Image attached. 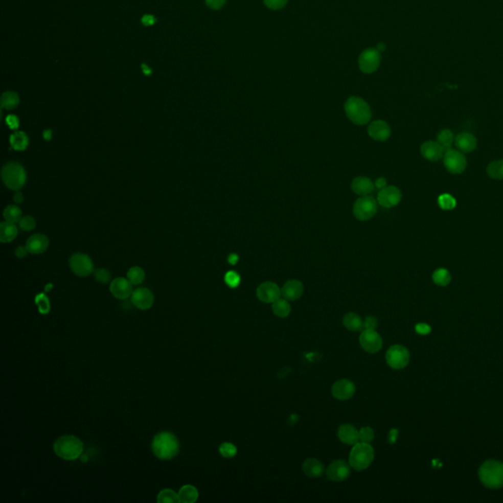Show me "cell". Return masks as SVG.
I'll return each instance as SVG.
<instances>
[{
	"label": "cell",
	"mask_w": 503,
	"mask_h": 503,
	"mask_svg": "<svg viewBox=\"0 0 503 503\" xmlns=\"http://www.w3.org/2000/svg\"><path fill=\"white\" fill-rule=\"evenodd\" d=\"M180 443L176 437L170 431L157 433L151 441V450L161 460H170L176 457Z\"/></svg>",
	"instance_id": "6da1fadb"
},
{
	"label": "cell",
	"mask_w": 503,
	"mask_h": 503,
	"mask_svg": "<svg viewBox=\"0 0 503 503\" xmlns=\"http://www.w3.org/2000/svg\"><path fill=\"white\" fill-rule=\"evenodd\" d=\"M53 451L63 460L73 461L82 456L84 444L75 436H62L53 443Z\"/></svg>",
	"instance_id": "7a4b0ae2"
},
{
	"label": "cell",
	"mask_w": 503,
	"mask_h": 503,
	"mask_svg": "<svg viewBox=\"0 0 503 503\" xmlns=\"http://www.w3.org/2000/svg\"><path fill=\"white\" fill-rule=\"evenodd\" d=\"M344 109L348 119L356 125H365L372 119V109L361 98L350 97L345 102Z\"/></svg>",
	"instance_id": "3957f363"
},
{
	"label": "cell",
	"mask_w": 503,
	"mask_h": 503,
	"mask_svg": "<svg viewBox=\"0 0 503 503\" xmlns=\"http://www.w3.org/2000/svg\"><path fill=\"white\" fill-rule=\"evenodd\" d=\"M478 478L482 484L491 490L503 488V463L496 460L486 461L479 467Z\"/></svg>",
	"instance_id": "277c9868"
},
{
	"label": "cell",
	"mask_w": 503,
	"mask_h": 503,
	"mask_svg": "<svg viewBox=\"0 0 503 503\" xmlns=\"http://www.w3.org/2000/svg\"><path fill=\"white\" fill-rule=\"evenodd\" d=\"M375 459V450L370 443L357 442L349 455V464L356 471L368 469Z\"/></svg>",
	"instance_id": "5b68a950"
},
{
	"label": "cell",
	"mask_w": 503,
	"mask_h": 503,
	"mask_svg": "<svg viewBox=\"0 0 503 503\" xmlns=\"http://www.w3.org/2000/svg\"><path fill=\"white\" fill-rule=\"evenodd\" d=\"M3 183L7 188L13 191H19L25 186L27 173L25 168L16 162L5 164L1 170Z\"/></svg>",
	"instance_id": "8992f818"
},
{
	"label": "cell",
	"mask_w": 503,
	"mask_h": 503,
	"mask_svg": "<svg viewBox=\"0 0 503 503\" xmlns=\"http://www.w3.org/2000/svg\"><path fill=\"white\" fill-rule=\"evenodd\" d=\"M377 213V201L371 196H363L355 201L353 214L360 221L372 219Z\"/></svg>",
	"instance_id": "52a82bcc"
},
{
	"label": "cell",
	"mask_w": 503,
	"mask_h": 503,
	"mask_svg": "<svg viewBox=\"0 0 503 503\" xmlns=\"http://www.w3.org/2000/svg\"><path fill=\"white\" fill-rule=\"evenodd\" d=\"M385 360L393 370H401L409 364L410 354L402 345H393L387 350Z\"/></svg>",
	"instance_id": "ba28073f"
},
{
	"label": "cell",
	"mask_w": 503,
	"mask_h": 503,
	"mask_svg": "<svg viewBox=\"0 0 503 503\" xmlns=\"http://www.w3.org/2000/svg\"><path fill=\"white\" fill-rule=\"evenodd\" d=\"M444 166L452 174H461L465 171L467 159L461 151L452 149L446 150L443 154Z\"/></svg>",
	"instance_id": "9c48e42d"
},
{
	"label": "cell",
	"mask_w": 503,
	"mask_h": 503,
	"mask_svg": "<svg viewBox=\"0 0 503 503\" xmlns=\"http://www.w3.org/2000/svg\"><path fill=\"white\" fill-rule=\"evenodd\" d=\"M71 270L76 276L81 277H88L94 272V264L88 255L83 253H76L71 256L69 260Z\"/></svg>",
	"instance_id": "30bf717a"
},
{
	"label": "cell",
	"mask_w": 503,
	"mask_h": 503,
	"mask_svg": "<svg viewBox=\"0 0 503 503\" xmlns=\"http://www.w3.org/2000/svg\"><path fill=\"white\" fill-rule=\"evenodd\" d=\"M380 63V53L376 49H368L363 51L359 57V67L360 70L365 73L371 74L376 72Z\"/></svg>",
	"instance_id": "8fae6325"
},
{
	"label": "cell",
	"mask_w": 503,
	"mask_h": 503,
	"mask_svg": "<svg viewBox=\"0 0 503 503\" xmlns=\"http://www.w3.org/2000/svg\"><path fill=\"white\" fill-rule=\"evenodd\" d=\"M402 199L401 191L395 186H386L381 189L377 195V203L384 209L396 207Z\"/></svg>",
	"instance_id": "7c38bea8"
},
{
	"label": "cell",
	"mask_w": 503,
	"mask_h": 503,
	"mask_svg": "<svg viewBox=\"0 0 503 503\" xmlns=\"http://www.w3.org/2000/svg\"><path fill=\"white\" fill-rule=\"evenodd\" d=\"M360 344L365 352L377 353L382 348V338L376 329H364L360 335Z\"/></svg>",
	"instance_id": "4fadbf2b"
},
{
	"label": "cell",
	"mask_w": 503,
	"mask_h": 503,
	"mask_svg": "<svg viewBox=\"0 0 503 503\" xmlns=\"http://www.w3.org/2000/svg\"><path fill=\"white\" fill-rule=\"evenodd\" d=\"M350 467V464L344 460H335L327 467V476L333 482H344L351 475Z\"/></svg>",
	"instance_id": "5bb4252c"
},
{
	"label": "cell",
	"mask_w": 503,
	"mask_h": 503,
	"mask_svg": "<svg viewBox=\"0 0 503 503\" xmlns=\"http://www.w3.org/2000/svg\"><path fill=\"white\" fill-rule=\"evenodd\" d=\"M281 296V289L277 283L271 281H265L257 288V297L260 301L270 304L278 300Z\"/></svg>",
	"instance_id": "9a60e30c"
},
{
	"label": "cell",
	"mask_w": 503,
	"mask_h": 503,
	"mask_svg": "<svg viewBox=\"0 0 503 503\" xmlns=\"http://www.w3.org/2000/svg\"><path fill=\"white\" fill-rule=\"evenodd\" d=\"M356 392V386L353 383V381L343 378L337 380L331 387V394L332 396L341 401L349 400L352 398Z\"/></svg>",
	"instance_id": "2e32d148"
},
{
	"label": "cell",
	"mask_w": 503,
	"mask_h": 503,
	"mask_svg": "<svg viewBox=\"0 0 503 503\" xmlns=\"http://www.w3.org/2000/svg\"><path fill=\"white\" fill-rule=\"evenodd\" d=\"M131 302L139 310L146 311L152 307L154 302V297L151 290L145 287H141L133 291L131 295Z\"/></svg>",
	"instance_id": "e0dca14e"
},
{
	"label": "cell",
	"mask_w": 503,
	"mask_h": 503,
	"mask_svg": "<svg viewBox=\"0 0 503 503\" xmlns=\"http://www.w3.org/2000/svg\"><path fill=\"white\" fill-rule=\"evenodd\" d=\"M132 285L133 284L128 280V278L117 277L111 281L109 290L116 299L126 300L129 297H131L133 293Z\"/></svg>",
	"instance_id": "ac0fdd59"
},
{
	"label": "cell",
	"mask_w": 503,
	"mask_h": 503,
	"mask_svg": "<svg viewBox=\"0 0 503 503\" xmlns=\"http://www.w3.org/2000/svg\"><path fill=\"white\" fill-rule=\"evenodd\" d=\"M368 134L375 141L384 142L391 136V128L383 120H375L368 127Z\"/></svg>",
	"instance_id": "d6986e66"
},
{
	"label": "cell",
	"mask_w": 503,
	"mask_h": 503,
	"mask_svg": "<svg viewBox=\"0 0 503 503\" xmlns=\"http://www.w3.org/2000/svg\"><path fill=\"white\" fill-rule=\"evenodd\" d=\"M304 285L300 280L291 279L284 283L281 288V295L288 301H296L302 297Z\"/></svg>",
	"instance_id": "ffe728a7"
},
{
	"label": "cell",
	"mask_w": 503,
	"mask_h": 503,
	"mask_svg": "<svg viewBox=\"0 0 503 503\" xmlns=\"http://www.w3.org/2000/svg\"><path fill=\"white\" fill-rule=\"evenodd\" d=\"M445 149L439 142L428 141L421 146V154L429 162H438L443 156Z\"/></svg>",
	"instance_id": "44dd1931"
},
{
	"label": "cell",
	"mask_w": 503,
	"mask_h": 503,
	"mask_svg": "<svg viewBox=\"0 0 503 503\" xmlns=\"http://www.w3.org/2000/svg\"><path fill=\"white\" fill-rule=\"evenodd\" d=\"M49 245L50 241L44 234H34L27 240L26 248L33 255H39L48 250Z\"/></svg>",
	"instance_id": "7402d4cb"
},
{
	"label": "cell",
	"mask_w": 503,
	"mask_h": 503,
	"mask_svg": "<svg viewBox=\"0 0 503 503\" xmlns=\"http://www.w3.org/2000/svg\"><path fill=\"white\" fill-rule=\"evenodd\" d=\"M302 470L306 476L313 478L322 477L326 472V468L323 462L315 458L307 459L303 463Z\"/></svg>",
	"instance_id": "603a6c76"
},
{
	"label": "cell",
	"mask_w": 503,
	"mask_h": 503,
	"mask_svg": "<svg viewBox=\"0 0 503 503\" xmlns=\"http://www.w3.org/2000/svg\"><path fill=\"white\" fill-rule=\"evenodd\" d=\"M374 188H375L374 182L369 177H356L351 184L353 192L361 197L370 195L374 191Z\"/></svg>",
	"instance_id": "cb8c5ba5"
},
{
	"label": "cell",
	"mask_w": 503,
	"mask_h": 503,
	"mask_svg": "<svg viewBox=\"0 0 503 503\" xmlns=\"http://www.w3.org/2000/svg\"><path fill=\"white\" fill-rule=\"evenodd\" d=\"M455 146L462 152H472L477 148V139L470 133H461L455 138Z\"/></svg>",
	"instance_id": "d4e9b609"
},
{
	"label": "cell",
	"mask_w": 503,
	"mask_h": 503,
	"mask_svg": "<svg viewBox=\"0 0 503 503\" xmlns=\"http://www.w3.org/2000/svg\"><path fill=\"white\" fill-rule=\"evenodd\" d=\"M338 438L340 441L347 445H355L359 442V431L352 425H342L338 428Z\"/></svg>",
	"instance_id": "484cf974"
},
{
	"label": "cell",
	"mask_w": 503,
	"mask_h": 503,
	"mask_svg": "<svg viewBox=\"0 0 503 503\" xmlns=\"http://www.w3.org/2000/svg\"><path fill=\"white\" fill-rule=\"evenodd\" d=\"M178 496L180 502L194 503L199 498V491L192 485H185L178 491Z\"/></svg>",
	"instance_id": "4316f807"
},
{
	"label": "cell",
	"mask_w": 503,
	"mask_h": 503,
	"mask_svg": "<svg viewBox=\"0 0 503 503\" xmlns=\"http://www.w3.org/2000/svg\"><path fill=\"white\" fill-rule=\"evenodd\" d=\"M18 235V229L15 225V223H11L8 221L1 222L0 224V241L2 243H8L11 242L16 238Z\"/></svg>",
	"instance_id": "83f0119b"
},
{
	"label": "cell",
	"mask_w": 503,
	"mask_h": 503,
	"mask_svg": "<svg viewBox=\"0 0 503 503\" xmlns=\"http://www.w3.org/2000/svg\"><path fill=\"white\" fill-rule=\"evenodd\" d=\"M343 325L350 331H361L364 328V322L355 313H348L343 317Z\"/></svg>",
	"instance_id": "f1b7e54d"
},
{
	"label": "cell",
	"mask_w": 503,
	"mask_h": 503,
	"mask_svg": "<svg viewBox=\"0 0 503 503\" xmlns=\"http://www.w3.org/2000/svg\"><path fill=\"white\" fill-rule=\"evenodd\" d=\"M10 145L16 151H25L29 146V138L22 131H16L10 136Z\"/></svg>",
	"instance_id": "f546056e"
},
{
	"label": "cell",
	"mask_w": 503,
	"mask_h": 503,
	"mask_svg": "<svg viewBox=\"0 0 503 503\" xmlns=\"http://www.w3.org/2000/svg\"><path fill=\"white\" fill-rule=\"evenodd\" d=\"M20 102L19 96L15 92H5L0 99L1 107L6 110L15 109Z\"/></svg>",
	"instance_id": "4dcf8cb0"
},
{
	"label": "cell",
	"mask_w": 503,
	"mask_h": 503,
	"mask_svg": "<svg viewBox=\"0 0 503 503\" xmlns=\"http://www.w3.org/2000/svg\"><path fill=\"white\" fill-rule=\"evenodd\" d=\"M272 312L278 317L288 316L291 313V306L288 300L279 298L276 302L272 303Z\"/></svg>",
	"instance_id": "1f68e13d"
},
{
	"label": "cell",
	"mask_w": 503,
	"mask_h": 503,
	"mask_svg": "<svg viewBox=\"0 0 503 503\" xmlns=\"http://www.w3.org/2000/svg\"><path fill=\"white\" fill-rule=\"evenodd\" d=\"M3 217L6 221L11 223L19 222L22 218V211L20 210L19 207L15 204H10L5 208L3 212Z\"/></svg>",
	"instance_id": "d6a6232c"
},
{
	"label": "cell",
	"mask_w": 503,
	"mask_h": 503,
	"mask_svg": "<svg viewBox=\"0 0 503 503\" xmlns=\"http://www.w3.org/2000/svg\"><path fill=\"white\" fill-rule=\"evenodd\" d=\"M487 173L491 179L502 180L503 179V159L494 161L487 167Z\"/></svg>",
	"instance_id": "836d02e7"
},
{
	"label": "cell",
	"mask_w": 503,
	"mask_h": 503,
	"mask_svg": "<svg viewBox=\"0 0 503 503\" xmlns=\"http://www.w3.org/2000/svg\"><path fill=\"white\" fill-rule=\"evenodd\" d=\"M432 280L439 286H446L451 281V276L446 268H439L432 273Z\"/></svg>",
	"instance_id": "e575fe53"
},
{
	"label": "cell",
	"mask_w": 503,
	"mask_h": 503,
	"mask_svg": "<svg viewBox=\"0 0 503 503\" xmlns=\"http://www.w3.org/2000/svg\"><path fill=\"white\" fill-rule=\"evenodd\" d=\"M145 271L139 266L131 267L127 272V278L133 285H139L145 280Z\"/></svg>",
	"instance_id": "d590c367"
},
{
	"label": "cell",
	"mask_w": 503,
	"mask_h": 503,
	"mask_svg": "<svg viewBox=\"0 0 503 503\" xmlns=\"http://www.w3.org/2000/svg\"><path fill=\"white\" fill-rule=\"evenodd\" d=\"M156 501L158 503H178L180 502L178 493L170 489H164L157 495Z\"/></svg>",
	"instance_id": "8d00e7d4"
},
{
	"label": "cell",
	"mask_w": 503,
	"mask_h": 503,
	"mask_svg": "<svg viewBox=\"0 0 503 503\" xmlns=\"http://www.w3.org/2000/svg\"><path fill=\"white\" fill-rule=\"evenodd\" d=\"M438 142L445 149V151L449 150L454 142V135L452 132L448 129H444L440 131L438 135Z\"/></svg>",
	"instance_id": "74e56055"
},
{
	"label": "cell",
	"mask_w": 503,
	"mask_h": 503,
	"mask_svg": "<svg viewBox=\"0 0 503 503\" xmlns=\"http://www.w3.org/2000/svg\"><path fill=\"white\" fill-rule=\"evenodd\" d=\"M38 306V312L41 314H48L51 312V303L45 294H38L35 299Z\"/></svg>",
	"instance_id": "f35d334b"
},
{
	"label": "cell",
	"mask_w": 503,
	"mask_h": 503,
	"mask_svg": "<svg viewBox=\"0 0 503 503\" xmlns=\"http://www.w3.org/2000/svg\"><path fill=\"white\" fill-rule=\"evenodd\" d=\"M456 200L449 194H443L439 197V205L444 211H450L456 207Z\"/></svg>",
	"instance_id": "ab89813d"
},
{
	"label": "cell",
	"mask_w": 503,
	"mask_h": 503,
	"mask_svg": "<svg viewBox=\"0 0 503 503\" xmlns=\"http://www.w3.org/2000/svg\"><path fill=\"white\" fill-rule=\"evenodd\" d=\"M219 453L224 458H233L237 454V448L233 443L224 442L219 446Z\"/></svg>",
	"instance_id": "60d3db41"
},
{
	"label": "cell",
	"mask_w": 503,
	"mask_h": 503,
	"mask_svg": "<svg viewBox=\"0 0 503 503\" xmlns=\"http://www.w3.org/2000/svg\"><path fill=\"white\" fill-rule=\"evenodd\" d=\"M19 226L24 231H32L36 228L37 223H36V220L33 216L26 215V216H23L21 218V220L19 221Z\"/></svg>",
	"instance_id": "b9f144b4"
},
{
	"label": "cell",
	"mask_w": 503,
	"mask_h": 503,
	"mask_svg": "<svg viewBox=\"0 0 503 503\" xmlns=\"http://www.w3.org/2000/svg\"><path fill=\"white\" fill-rule=\"evenodd\" d=\"M375 439V431L370 427H364L359 430V440L362 442L371 443Z\"/></svg>",
	"instance_id": "7bdbcfd3"
},
{
	"label": "cell",
	"mask_w": 503,
	"mask_h": 503,
	"mask_svg": "<svg viewBox=\"0 0 503 503\" xmlns=\"http://www.w3.org/2000/svg\"><path fill=\"white\" fill-rule=\"evenodd\" d=\"M94 275H95V278L98 282L100 283H102V284H106L110 281V278H111V276L109 273V271L105 268H98L94 271Z\"/></svg>",
	"instance_id": "ee69618b"
},
{
	"label": "cell",
	"mask_w": 503,
	"mask_h": 503,
	"mask_svg": "<svg viewBox=\"0 0 503 503\" xmlns=\"http://www.w3.org/2000/svg\"><path fill=\"white\" fill-rule=\"evenodd\" d=\"M225 283L231 288H236L241 282L240 276L235 271H228L224 277Z\"/></svg>",
	"instance_id": "f6af8a7d"
},
{
	"label": "cell",
	"mask_w": 503,
	"mask_h": 503,
	"mask_svg": "<svg viewBox=\"0 0 503 503\" xmlns=\"http://www.w3.org/2000/svg\"><path fill=\"white\" fill-rule=\"evenodd\" d=\"M264 2L267 8L271 10H278L283 8L287 4L288 0H264Z\"/></svg>",
	"instance_id": "bcb514c9"
},
{
	"label": "cell",
	"mask_w": 503,
	"mask_h": 503,
	"mask_svg": "<svg viewBox=\"0 0 503 503\" xmlns=\"http://www.w3.org/2000/svg\"><path fill=\"white\" fill-rule=\"evenodd\" d=\"M6 124L8 125V127L11 130H17L19 128V125H20L19 118L17 116H15V115H8L6 117Z\"/></svg>",
	"instance_id": "7dc6e473"
},
{
	"label": "cell",
	"mask_w": 503,
	"mask_h": 503,
	"mask_svg": "<svg viewBox=\"0 0 503 503\" xmlns=\"http://www.w3.org/2000/svg\"><path fill=\"white\" fill-rule=\"evenodd\" d=\"M377 327V318L375 316H367L365 322H364V328L365 329H376Z\"/></svg>",
	"instance_id": "c3c4849f"
},
{
	"label": "cell",
	"mask_w": 503,
	"mask_h": 503,
	"mask_svg": "<svg viewBox=\"0 0 503 503\" xmlns=\"http://www.w3.org/2000/svg\"><path fill=\"white\" fill-rule=\"evenodd\" d=\"M225 2L226 0H205L207 5L214 10L220 9L225 4Z\"/></svg>",
	"instance_id": "681fc988"
},
{
	"label": "cell",
	"mask_w": 503,
	"mask_h": 503,
	"mask_svg": "<svg viewBox=\"0 0 503 503\" xmlns=\"http://www.w3.org/2000/svg\"><path fill=\"white\" fill-rule=\"evenodd\" d=\"M416 332H418L421 335H427L430 332V327L427 324H419L415 327Z\"/></svg>",
	"instance_id": "f907efd6"
},
{
	"label": "cell",
	"mask_w": 503,
	"mask_h": 503,
	"mask_svg": "<svg viewBox=\"0 0 503 503\" xmlns=\"http://www.w3.org/2000/svg\"><path fill=\"white\" fill-rule=\"evenodd\" d=\"M397 438H398V429H396V428L390 429V431L388 432V438H387L390 444L395 443L397 440Z\"/></svg>",
	"instance_id": "816d5d0a"
},
{
	"label": "cell",
	"mask_w": 503,
	"mask_h": 503,
	"mask_svg": "<svg viewBox=\"0 0 503 503\" xmlns=\"http://www.w3.org/2000/svg\"><path fill=\"white\" fill-rule=\"evenodd\" d=\"M156 19L152 15H145L142 18V23L145 26H151L155 23Z\"/></svg>",
	"instance_id": "f5cc1de1"
},
{
	"label": "cell",
	"mask_w": 503,
	"mask_h": 503,
	"mask_svg": "<svg viewBox=\"0 0 503 503\" xmlns=\"http://www.w3.org/2000/svg\"><path fill=\"white\" fill-rule=\"evenodd\" d=\"M375 186L377 187V189L381 190V189L385 188L387 186V182H386V179L383 178V177H379L377 178L375 182Z\"/></svg>",
	"instance_id": "db71d44e"
},
{
	"label": "cell",
	"mask_w": 503,
	"mask_h": 503,
	"mask_svg": "<svg viewBox=\"0 0 503 503\" xmlns=\"http://www.w3.org/2000/svg\"><path fill=\"white\" fill-rule=\"evenodd\" d=\"M28 253H29V252H28V250H27V248H26V247L24 248V247H21V246H20V247H18V248L16 249V251H15V255H16V257H18V258L22 259V258H25L26 256L28 255Z\"/></svg>",
	"instance_id": "11a10c76"
},
{
	"label": "cell",
	"mask_w": 503,
	"mask_h": 503,
	"mask_svg": "<svg viewBox=\"0 0 503 503\" xmlns=\"http://www.w3.org/2000/svg\"><path fill=\"white\" fill-rule=\"evenodd\" d=\"M13 201H15L16 203H21L22 201H24L23 194L21 192H16V194L13 197Z\"/></svg>",
	"instance_id": "9f6ffc18"
},
{
	"label": "cell",
	"mask_w": 503,
	"mask_h": 503,
	"mask_svg": "<svg viewBox=\"0 0 503 503\" xmlns=\"http://www.w3.org/2000/svg\"><path fill=\"white\" fill-rule=\"evenodd\" d=\"M238 259H239V258H238V256L233 254V255H230V256H229V258H228V262H229V263L231 264H235L237 263Z\"/></svg>",
	"instance_id": "6f0895ef"
},
{
	"label": "cell",
	"mask_w": 503,
	"mask_h": 503,
	"mask_svg": "<svg viewBox=\"0 0 503 503\" xmlns=\"http://www.w3.org/2000/svg\"><path fill=\"white\" fill-rule=\"evenodd\" d=\"M51 137H52V132H51V129H48V130H45V131L43 132V138H44V140L50 141Z\"/></svg>",
	"instance_id": "680465c9"
},
{
	"label": "cell",
	"mask_w": 503,
	"mask_h": 503,
	"mask_svg": "<svg viewBox=\"0 0 503 503\" xmlns=\"http://www.w3.org/2000/svg\"><path fill=\"white\" fill-rule=\"evenodd\" d=\"M142 69H143V72H144L146 75H150V74H151V68H149L146 64H143V65H142Z\"/></svg>",
	"instance_id": "91938a15"
},
{
	"label": "cell",
	"mask_w": 503,
	"mask_h": 503,
	"mask_svg": "<svg viewBox=\"0 0 503 503\" xmlns=\"http://www.w3.org/2000/svg\"><path fill=\"white\" fill-rule=\"evenodd\" d=\"M384 49H385V48H384V44H383V43H379V44L377 45V51H384Z\"/></svg>",
	"instance_id": "94428289"
}]
</instances>
